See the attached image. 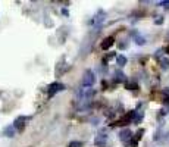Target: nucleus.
<instances>
[{
	"label": "nucleus",
	"mask_w": 169,
	"mask_h": 147,
	"mask_svg": "<svg viewBox=\"0 0 169 147\" xmlns=\"http://www.w3.org/2000/svg\"><path fill=\"white\" fill-rule=\"evenodd\" d=\"M68 147H83V143L81 141H71Z\"/></svg>",
	"instance_id": "obj_8"
},
{
	"label": "nucleus",
	"mask_w": 169,
	"mask_h": 147,
	"mask_svg": "<svg viewBox=\"0 0 169 147\" xmlns=\"http://www.w3.org/2000/svg\"><path fill=\"white\" fill-rule=\"evenodd\" d=\"M106 138H107V137H106L104 134H99V135L94 138V144L97 147H103L106 144Z\"/></svg>",
	"instance_id": "obj_3"
},
{
	"label": "nucleus",
	"mask_w": 169,
	"mask_h": 147,
	"mask_svg": "<svg viewBox=\"0 0 169 147\" xmlns=\"http://www.w3.org/2000/svg\"><path fill=\"white\" fill-rule=\"evenodd\" d=\"M166 52H168V53H169V46H168V47H166Z\"/></svg>",
	"instance_id": "obj_10"
},
{
	"label": "nucleus",
	"mask_w": 169,
	"mask_h": 147,
	"mask_svg": "<svg viewBox=\"0 0 169 147\" xmlns=\"http://www.w3.org/2000/svg\"><path fill=\"white\" fill-rule=\"evenodd\" d=\"M113 43H115V38H113V37H107V38L103 40V43H102V49H103V50H107Z\"/></svg>",
	"instance_id": "obj_5"
},
{
	"label": "nucleus",
	"mask_w": 169,
	"mask_h": 147,
	"mask_svg": "<svg viewBox=\"0 0 169 147\" xmlns=\"http://www.w3.org/2000/svg\"><path fill=\"white\" fill-rule=\"evenodd\" d=\"M60 90H63V85L62 84H59V82H53L50 87H49V97H53L57 91H60Z\"/></svg>",
	"instance_id": "obj_2"
},
{
	"label": "nucleus",
	"mask_w": 169,
	"mask_h": 147,
	"mask_svg": "<svg viewBox=\"0 0 169 147\" xmlns=\"http://www.w3.org/2000/svg\"><path fill=\"white\" fill-rule=\"evenodd\" d=\"M94 81H96L94 74L91 72V71H85L84 76H83V85H84V87H91V85L94 84Z\"/></svg>",
	"instance_id": "obj_1"
},
{
	"label": "nucleus",
	"mask_w": 169,
	"mask_h": 147,
	"mask_svg": "<svg viewBox=\"0 0 169 147\" xmlns=\"http://www.w3.org/2000/svg\"><path fill=\"white\" fill-rule=\"evenodd\" d=\"M25 121H27V118H25V116H19V118H16V119H15L13 127H15L16 130H22V128H24V125H25Z\"/></svg>",
	"instance_id": "obj_4"
},
{
	"label": "nucleus",
	"mask_w": 169,
	"mask_h": 147,
	"mask_svg": "<svg viewBox=\"0 0 169 147\" xmlns=\"http://www.w3.org/2000/svg\"><path fill=\"white\" fill-rule=\"evenodd\" d=\"M116 62H118L119 65H124L127 60H125V57H124V56H118V57H116Z\"/></svg>",
	"instance_id": "obj_9"
},
{
	"label": "nucleus",
	"mask_w": 169,
	"mask_h": 147,
	"mask_svg": "<svg viewBox=\"0 0 169 147\" xmlns=\"http://www.w3.org/2000/svg\"><path fill=\"white\" fill-rule=\"evenodd\" d=\"M15 134V127H6L4 128V135L6 137H13Z\"/></svg>",
	"instance_id": "obj_6"
},
{
	"label": "nucleus",
	"mask_w": 169,
	"mask_h": 147,
	"mask_svg": "<svg viewBox=\"0 0 169 147\" xmlns=\"http://www.w3.org/2000/svg\"><path fill=\"white\" fill-rule=\"evenodd\" d=\"M121 138H122V140H125V138H131V132H129V131H128V130H125V131H122V132H121Z\"/></svg>",
	"instance_id": "obj_7"
}]
</instances>
